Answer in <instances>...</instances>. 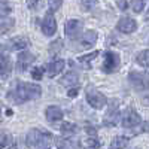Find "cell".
Masks as SVG:
<instances>
[{"label": "cell", "instance_id": "obj_6", "mask_svg": "<svg viewBox=\"0 0 149 149\" xmlns=\"http://www.w3.org/2000/svg\"><path fill=\"white\" fill-rule=\"evenodd\" d=\"M85 97H86V102H88V104H90L93 109L100 110V109H103V107L107 104V98H106L100 91H97L95 88H86Z\"/></svg>", "mask_w": 149, "mask_h": 149}, {"label": "cell", "instance_id": "obj_1", "mask_svg": "<svg viewBox=\"0 0 149 149\" xmlns=\"http://www.w3.org/2000/svg\"><path fill=\"white\" fill-rule=\"evenodd\" d=\"M42 95V88L37 84H29V82H17L15 86L9 91L8 97L10 102L17 104H22L30 100H36Z\"/></svg>", "mask_w": 149, "mask_h": 149}, {"label": "cell", "instance_id": "obj_3", "mask_svg": "<svg viewBox=\"0 0 149 149\" xmlns=\"http://www.w3.org/2000/svg\"><path fill=\"white\" fill-rule=\"evenodd\" d=\"M97 42V31L95 30H88L85 33H81L76 39H73L72 43L78 45L74 46V51H84V49H90L94 43Z\"/></svg>", "mask_w": 149, "mask_h": 149}, {"label": "cell", "instance_id": "obj_22", "mask_svg": "<svg viewBox=\"0 0 149 149\" xmlns=\"http://www.w3.org/2000/svg\"><path fill=\"white\" fill-rule=\"evenodd\" d=\"M136 61L142 66V67H149V49H143L137 54Z\"/></svg>", "mask_w": 149, "mask_h": 149}, {"label": "cell", "instance_id": "obj_35", "mask_svg": "<svg viewBox=\"0 0 149 149\" xmlns=\"http://www.w3.org/2000/svg\"><path fill=\"white\" fill-rule=\"evenodd\" d=\"M78 91H79L78 88H72V90H69L67 95H69V97H76V95H78Z\"/></svg>", "mask_w": 149, "mask_h": 149}, {"label": "cell", "instance_id": "obj_19", "mask_svg": "<svg viewBox=\"0 0 149 149\" xmlns=\"http://www.w3.org/2000/svg\"><path fill=\"white\" fill-rule=\"evenodd\" d=\"M78 81H79V74L76 73V72H69V73H66L63 78L60 79V84L61 85H66V86H73V85H76L78 84Z\"/></svg>", "mask_w": 149, "mask_h": 149}, {"label": "cell", "instance_id": "obj_20", "mask_svg": "<svg viewBox=\"0 0 149 149\" xmlns=\"http://www.w3.org/2000/svg\"><path fill=\"white\" fill-rule=\"evenodd\" d=\"M128 145V137L125 136H116V137L110 142L109 149H125Z\"/></svg>", "mask_w": 149, "mask_h": 149}, {"label": "cell", "instance_id": "obj_26", "mask_svg": "<svg viewBox=\"0 0 149 149\" xmlns=\"http://www.w3.org/2000/svg\"><path fill=\"white\" fill-rule=\"evenodd\" d=\"M10 2L9 0H0V17H6L8 14H10Z\"/></svg>", "mask_w": 149, "mask_h": 149}, {"label": "cell", "instance_id": "obj_34", "mask_svg": "<svg viewBox=\"0 0 149 149\" xmlns=\"http://www.w3.org/2000/svg\"><path fill=\"white\" fill-rule=\"evenodd\" d=\"M142 133H149V121H145L143 124H142V130H140Z\"/></svg>", "mask_w": 149, "mask_h": 149}, {"label": "cell", "instance_id": "obj_32", "mask_svg": "<svg viewBox=\"0 0 149 149\" xmlns=\"http://www.w3.org/2000/svg\"><path fill=\"white\" fill-rule=\"evenodd\" d=\"M142 103H143L145 106H149V91L142 95Z\"/></svg>", "mask_w": 149, "mask_h": 149}, {"label": "cell", "instance_id": "obj_31", "mask_svg": "<svg viewBox=\"0 0 149 149\" xmlns=\"http://www.w3.org/2000/svg\"><path fill=\"white\" fill-rule=\"evenodd\" d=\"M27 2V6H29V9H36L37 6H39V3H40V0H26Z\"/></svg>", "mask_w": 149, "mask_h": 149}, {"label": "cell", "instance_id": "obj_4", "mask_svg": "<svg viewBox=\"0 0 149 149\" xmlns=\"http://www.w3.org/2000/svg\"><path fill=\"white\" fill-rule=\"evenodd\" d=\"M29 46V39L24 36H17L14 39L8 40L6 43L0 45V57L6 55V52H10V51H22Z\"/></svg>", "mask_w": 149, "mask_h": 149}, {"label": "cell", "instance_id": "obj_2", "mask_svg": "<svg viewBox=\"0 0 149 149\" xmlns=\"http://www.w3.org/2000/svg\"><path fill=\"white\" fill-rule=\"evenodd\" d=\"M52 140H54V136L51 133L39 128H31L26 137L27 145L34 149H51Z\"/></svg>", "mask_w": 149, "mask_h": 149}, {"label": "cell", "instance_id": "obj_12", "mask_svg": "<svg viewBox=\"0 0 149 149\" xmlns=\"http://www.w3.org/2000/svg\"><path fill=\"white\" fill-rule=\"evenodd\" d=\"M34 60H36V57L31 52H29V51L19 52V55L17 58V70L18 72H26L34 63Z\"/></svg>", "mask_w": 149, "mask_h": 149}, {"label": "cell", "instance_id": "obj_8", "mask_svg": "<svg viewBox=\"0 0 149 149\" xmlns=\"http://www.w3.org/2000/svg\"><path fill=\"white\" fill-rule=\"evenodd\" d=\"M140 122H142L140 115H139L133 107H128V109L125 110V113H124V116H122V121H121V124H122V127H124V128H133V127H137Z\"/></svg>", "mask_w": 149, "mask_h": 149}, {"label": "cell", "instance_id": "obj_16", "mask_svg": "<svg viewBox=\"0 0 149 149\" xmlns=\"http://www.w3.org/2000/svg\"><path fill=\"white\" fill-rule=\"evenodd\" d=\"M12 73V61L8 55L0 57V78L8 79Z\"/></svg>", "mask_w": 149, "mask_h": 149}, {"label": "cell", "instance_id": "obj_14", "mask_svg": "<svg viewBox=\"0 0 149 149\" xmlns=\"http://www.w3.org/2000/svg\"><path fill=\"white\" fill-rule=\"evenodd\" d=\"M66 67V61L64 60H55L52 63H49L46 67V74L49 78H55L57 74H60Z\"/></svg>", "mask_w": 149, "mask_h": 149}, {"label": "cell", "instance_id": "obj_37", "mask_svg": "<svg viewBox=\"0 0 149 149\" xmlns=\"http://www.w3.org/2000/svg\"><path fill=\"white\" fill-rule=\"evenodd\" d=\"M146 18H149V12H148V15H146Z\"/></svg>", "mask_w": 149, "mask_h": 149}, {"label": "cell", "instance_id": "obj_27", "mask_svg": "<svg viewBox=\"0 0 149 149\" xmlns=\"http://www.w3.org/2000/svg\"><path fill=\"white\" fill-rule=\"evenodd\" d=\"M131 9L136 14H140L145 9V0H131Z\"/></svg>", "mask_w": 149, "mask_h": 149}, {"label": "cell", "instance_id": "obj_13", "mask_svg": "<svg viewBox=\"0 0 149 149\" xmlns=\"http://www.w3.org/2000/svg\"><path fill=\"white\" fill-rule=\"evenodd\" d=\"M116 29L121 33L130 34V33H133L136 29H137V22H136L133 18H130V17H122V18H119V21L116 24Z\"/></svg>", "mask_w": 149, "mask_h": 149}, {"label": "cell", "instance_id": "obj_33", "mask_svg": "<svg viewBox=\"0 0 149 149\" xmlns=\"http://www.w3.org/2000/svg\"><path fill=\"white\" fill-rule=\"evenodd\" d=\"M116 3L119 6V9H127V0H116Z\"/></svg>", "mask_w": 149, "mask_h": 149}, {"label": "cell", "instance_id": "obj_21", "mask_svg": "<svg viewBox=\"0 0 149 149\" xmlns=\"http://www.w3.org/2000/svg\"><path fill=\"white\" fill-rule=\"evenodd\" d=\"M60 130H61V133H63L64 137H70L72 134H74L78 131V127L74 125V124H72V122H64Z\"/></svg>", "mask_w": 149, "mask_h": 149}, {"label": "cell", "instance_id": "obj_11", "mask_svg": "<svg viewBox=\"0 0 149 149\" xmlns=\"http://www.w3.org/2000/svg\"><path fill=\"white\" fill-rule=\"evenodd\" d=\"M57 31V21H55V17L52 15V12L49 10L46 12V15L42 21V33L45 36H52L55 34Z\"/></svg>", "mask_w": 149, "mask_h": 149}, {"label": "cell", "instance_id": "obj_23", "mask_svg": "<svg viewBox=\"0 0 149 149\" xmlns=\"http://www.w3.org/2000/svg\"><path fill=\"white\" fill-rule=\"evenodd\" d=\"M98 54H100V51H94V52H91V54H86V55H84V57H79L78 61H79L81 64H84L85 67H88V64L91 63V61H93Z\"/></svg>", "mask_w": 149, "mask_h": 149}, {"label": "cell", "instance_id": "obj_28", "mask_svg": "<svg viewBox=\"0 0 149 149\" xmlns=\"http://www.w3.org/2000/svg\"><path fill=\"white\" fill-rule=\"evenodd\" d=\"M81 6L84 10H93L97 6V0H81Z\"/></svg>", "mask_w": 149, "mask_h": 149}, {"label": "cell", "instance_id": "obj_10", "mask_svg": "<svg viewBox=\"0 0 149 149\" xmlns=\"http://www.w3.org/2000/svg\"><path fill=\"white\" fill-rule=\"evenodd\" d=\"M82 29H84V22L81 19H69L66 21L64 24V33L67 37L70 39H76V37L82 33Z\"/></svg>", "mask_w": 149, "mask_h": 149}, {"label": "cell", "instance_id": "obj_29", "mask_svg": "<svg viewBox=\"0 0 149 149\" xmlns=\"http://www.w3.org/2000/svg\"><path fill=\"white\" fill-rule=\"evenodd\" d=\"M31 78L34 81H40L43 78V67H34L31 70Z\"/></svg>", "mask_w": 149, "mask_h": 149}, {"label": "cell", "instance_id": "obj_18", "mask_svg": "<svg viewBox=\"0 0 149 149\" xmlns=\"http://www.w3.org/2000/svg\"><path fill=\"white\" fill-rule=\"evenodd\" d=\"M15 27V19L9 17H0V34H6Z\"/></svg>", "mask_w": 149, "mask_h": 149}, {"label": "cell", "instance_id": "obj_7", "mask_svg": "<svg viewBox=\"0 0 149 149\" xmlns=\"http://www.w3.org/2000/svg\"><path fill=\"white\" fill-rule=\"evenodd\" d=\"M128 81L137 91H145L149 88V73L145 72H131L128 74Z\"/></svg>", "mask_w": 149, "mask_h": 149}, {"label": "cell", "instance_id": "obj_24", "mask_svg": "<svg viewBox=\"0 0 149 149\" xmlns=\"http://www.w3.org/2000/svg\"><path fill=\"white\" fill-rule=\"evenodd\" d=\"M12 145V136L9 133H0V149L9 148Z\"/></svg>", "mask_w": 149, "mask_h": 149}, {"label": "cell", "instance_id": "obj_17", "mask_svg": "<svg viewBox=\"0 0 149 149\" xmlns=\"http://www.w3.org/2000/svg\"><path fill=\"white\" fill-rule=\"evenodd\" d=\"M55 146L57 149H78V142L70 137H57Z\"/></svg>", "mask_w": 149, "mask_h": 149}, {"label": "cell", "instance_id": "obj_36", "mask_svg": "<svg viewBox=\"0 0 149 149\" xmlns=\"http://www.w3.org/2000/svg\"><path fill=\"white\" fill-rule=\"evenodd\" d=\"M0 122H2V103H0Z\"/></svg>", "mask_w": 149, "mask_h": 149}, {"label": "cell", "instance_id": "obj_15", "mask_svg": "<svg viewBox=\"0 0 149 149\" xmlns=\"http://www.w3.org/2000/svg\"><path fill=\"white\" fill-rule=\"evenodd\" d=\"M45 116L49 122H58L63 119V110L58 106H48L45 110Z\"/></svg>", "mask_w": 149, "mask_h": 149}, {"label": "cell", "instance_id": "obj_30", "mask_svg": "<svg viewBox=\"0 0 149 149\" xmlns=\"http://www.w3.org/2000/svg\"><path fill=\"white\" fill-rule=\"evenodd\" d=\"M63 5V0H49L48 2V6H49V10L54 12V10H58Z\"/></svg>", "mask_w": 149, "mask_h": 149}, {"label": "cell", "instance_id": "obj_9", "mask_svg": "<svg viewBox=\"0 0 149 149\" xmlns=\"http://www.w3.org/2000/svg\"><path fill=\"white\" fill-rule=\"evenodd\" d=\"M119 107H118V102H112L110 103V106H109V110L106 112V115H104V118H103V124L106 127H113V125H116L118 124V121H119Z\"/></svg>", "mask_w": 149, "mask_h": 149}, {"label": "cell", "instance_id": "obj_25", "mask_svg": "<svg viewBox=\"0 0 149 149\" xmlns=\"http://www.w3.org/2000/svg\"><path fill=\"white\" fill-rule=\"evenodd\" d=\"M84 146H85V148H88V149H97L98 146H100V142L97 140L95 136H90L88 139H85V140H84Z\"/></svg>", "mask_w": 149, "mask_h": 149}, {"label": "cell", "instance_id": "obj_5", "mask_svg": "<svg viewBox=\"0 0 149 149\" xmlns=\"http://www.w3.org/2000/svg\"><path fill=\"white\" fill-rule=\"evenodd\" d=\"M104 73H115L119 70L121 67V58L119 54L113 52V51H106L104 52V58H103V66H102Z\"/></svg>", "mask_w": 149, "mask_h": 149}]
</instances>
